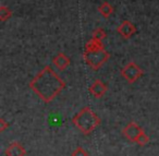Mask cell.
<instances>
[{"label":"cell","mask_w":159,"mask_h":156,"mask_svg":"<svg viewBox=\"0 0 159 156\" xmlns=\"http://www.w3.org/2000/svg\"><path fill=\"white\" fill-rule=\"evenodd\" d=\"M110 58V54L106 49H100L95 51H86L83 53V59L85 64L91 67L93 70H98L104 64H106Z\"/></svg>","instance_id":"cell-3"},{"label":"cell","mask_w":159,"mask_h":156,"mask_svg":"<svg viewBox=\"0 0 159 156\" xmlns=\"http://www.w3.org/2000/svg\"><path fill=\"white\" fill-rule=\"evenodd\" d=\"M72 122L84 135H89L96 128L99 127L102 121L99 117L92 110V108L86 106L73 117Z\"/></svg>","instance_id":"cell-2"},{"label":"cell","mask_w":159,"mask_h":156,"mask_svg":"<svg viewBox=\"0 0 159 156\" xmlns=\"http://www.w3.org/2000/svg\"><path fill=\"white\" fill-rule=\"evenodd\" d=\"M89 91L95 98H102L107 93L108 87H107V85L102 80H95V81L92 83V85L89 86Z\"/></svg>","instance_id":"cell-7"},{"label":"cell","mask_w":159,"mask_h":156,"mask_svg":"<svg viewBox=\"0 0 159 156\" xmlns=\"http://www.w3.org/2000/svg\"><path fill=\"white\" fill-rule=\"evenodd\" d=\"M106 37H107V33L102 29H100V27L94 31L93 38H95V40H102V42H104V40Z\"/></svg>","instance_id":"cell-13"},{"label":"cell","mask_w":159,"mask_h":156,"mask_svg":"<svg viewBox=\"0 0 159 156\" xmlns=\"http://www.w3.org/2000/svg\"><path fill=\"white\" fill-rule=\"evenodd\" d=\"M98 12L102 14L104 18L108 19L113 13V7L109 2H104L98 7Z\"/></svg>","instance_id":"cell-11"},{"label":"cell","mask_w":159,"mask_h":156,"mask_svg":"<svg viewBox=\"0 0 159 156\" xmlns=\"http://www.w3.org/2000/svg\"><path fill=\"white\" fill-rule=\"evenodd\" d=\"M6 156H25L26 149L20 142H12L5 151Z\"/></svg>","instance_id":"cell-8"},{"label":"cell","mask_w":159,"mask_h":156,"mask_svg":"<svg viewBox=\"0 0 159 156\" xmlns=\"http://www.w3.org/2000/svg\"><path fill=\"white\" fill-rule=\"evenodd\" d=\"M143 132H144L143 128L139 127V125H137L136 122H134V121L129 122L128 125L123 128V130H122L123 136L125 139H128L129 141H131V142H135L136 139L139 136V134L143 133Z\"/></svg>","instance_id":"cell-5"},{"label":"cell","mask_w":159,"mask_h":156,"mask_svg":"<svg viewBox=\"0 0 159 156\" xmlns=\"http://www.w3.org/2000/svg\"><path fill=\"white\" fill-rule=\"evenodd\" d=\"M120 74H121V77H123L125 79V81L128 83L132 84L135 83L144 74V71L134 61H130L121 69Z\"/></svg>","instance_id":"cell-4"},{"label":"cell","mask_w":159,"mask_h":156,"mask_svg":"<svg viewBox=\"0 0 159 156\" xmlns=\"http://www.w3.org/2000/svg\"><path fill=\"white\" fill-rule=\"evenodd\" d=\"M8 127H9V123L3 118H0V132H3Z\"/></svg>","instance_id":"cell-16"},{"label":"cell","mask_w":159,"mask_h":156,"mask_svg":"<svg viewBox=\"0 0 159 156\" xmlns=\"http://www.w3.org/2000/svg\"><path fill=\"white\" fill-rule=\"evenodd\" d=\"M148 142H149V136H148L145 132H143V133L139 134V136L136 139V141H135V143H137V144L141 145V146L146 145Z\"/></svg>","instance_id":"cell-14"},{"label":"cell","mask_w":159,"mask_h":156,"mask_svg":"<svg viewBox=\"0 0 159 156\" xmlns=\"http://www.w3.org/2000/svg\"><path fill=\"white\" fill-rule=\"evenodd\" d=\"M71 156H89V154L87 153L82 146H77L76 149L71 153Z\"/></svg>","instance_id":"cell-15"},{"label":"cell","mask_w":159,"mask_h":156,"mask_svg":"<svg viewBox=\"0 0 159 156\" xmlns=\"http://www.w3.org/2000/svg\"><path fill=\"white\" fill-rule=\"evenodd\" d=\"M12 17V11L6 6H1L0 7V21L5 22V21L9 20Z\"/></svg>","instance_id":"cell-12"},{"label":"cell","mask_w":159,"mask_h":156,"mask_svg":"<svg viewBox=\"0 0 159 156\" xmlns=\"http://www.w3.org/2000/svg\"><path fill=\"white\" fill-rule=\"evenodd\" d=\"M30 87L42 101L50 103L63 91L66 83L50 66H46L30 82Z\"/></svg>","instance_id":"cell-1"},{"label":"cell","mask_w":159,"mask_h":156,"mask_svg":"<svg viewBox=\"0 0 159 156\" xmlns=\"http://www.w3.org/2000/svg\"><path fill=\"white\" fill-rule=\"evenodd\" d=\"M100 49H105L104 42H102V40L92 38V40H89L85 44V50L86 51H95V50H100Z\"/></svg>","instance_id":"cell-10"},{"label":"cell","mask_w":159,"mask_h":156,"mask_svg":"<svg viewBox=\"0 0 159 156\" xmlns=\"http://www.w3.org/2000/svg\"><path fill=\"white\" fill-rule=\"evenodd\" d=\"M117 31L121 37L125 38V40H129V38H131V36H133L136 33L137 30H136V26H135L132 22L125 20L118 26Z\"/></svg>","instance_id":"cell-6"},{"label":"cell","mask_w":159,"mask_h":156,"mask_svg":"<svg viewBox=\"0 0 159 156\" xmlns=\"http://www.w3.org/2000/svg\"><path fill=\"white\" fill-rule=\"evenodd\" d=\"M52 62H53V64H55V66L59 69V70L63 71V70H66L69 66H70L71 60H70V58L66 55V54L59 53L57 56H55V57H53Z\"/></svg>","instance_id":"cell-9"}]
</instances>
